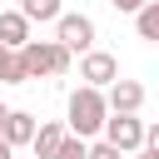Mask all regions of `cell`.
<instances>
[{
    "mask_svg": "<svg viewBox=\"0 0 159 159\" xmlns=\"http://www.w3.org/2000/svg\"><path fill=\"white\" fill-rule=\"evenodd\" d=\"M104 119H109V99H104V89L80 84V89L70 94V104H65V124H70V134H80V139H99V134H104Z\"/></svg>",
    "mask_w": 159,
    "mask_h": 159,
    "instance_id": "6da1fadb",
    "label": "cell"
},
{
    "mask_svg": "<svg viewBox=\"0 0 159 159\" xmlns=\"http://www.w3.org/2000/svg\"><path fill=\"white\" fill-rule=\"evenodd\" d=\"M20 60H25L30 80H45V75H65L70 60H75V50H65L60 40H25L20 45Z\"/></svg>",
    "mask_w": 159,
    "mask_h": 159,
    "instance_id": "7a4b0ae2",
    "label": "cell"
},
{
    "mask_svg": "<svg viewBox=\"0 0 159 159\" xmlns=\"http://www.w3.org/2000/svg\"><path fill=\"white\" fill-rule=\"evenodd\" d=\"M55 40H60L65 50L84 55V50H94V20H89L84 10H70V15L55 20Z\"/></svg>",
    "mask_w": 159,
    "mask_h": 159,
    "instance_id": "3957f363",
    "label": "cell"
},
{
    "mask_svg": "<svg viewBox=\"0 0 159 159\" xmlns=\"http://www.w3.org/2000/svg\"><path fill=\"white\" fill-rule=\"evenodd\" d=\"M119 80V60L109 50H84L80 55V84H94V89H109Z\"/></svg>",
    "mask_w": 159,
    "mask_h": 159,
    "instance_id": "277c9868",
    "label": "cell"
},
{
    "mask_svg": "<svg viewBox=\"0 0 159 159\" xmlns=\"http://www.w3.org/2000/svg\"><path fill=\"white\" fill-rule=\"evenodd\" d=\"M104 139L119 154H134V149H144V119L139 114H109L104 119Z\"/></svg>",
    "mask_w": 159,
    "mask_h": 159,
    "instance_id": "5b68a950",
    "label": "cell"
},
{
    "mask_svg": "<svg viewBox=\"0 0 159 159\" xmlns=\"http://www.w3.org/2000/svg\"><path fill=\"white\" fill-rule=\"evenodd\" d=\"M104 99H109V114H139V104H144V84L119 75V80L104 89Z\"/></svg>",
    "mask_w": 159,
    "mask_h": 159,
    "instance_id": "8992f818",
    "label": "cell"
},
{
    "mask_svg": "<svg viewBox=\"0 0 159 159\" xmlns=\"http://www.w3.org/2000/svg\"><path fill=\"white\" fill-rule=\"evenodd\" d=\"M70 139V124H60V119H45L40 129H35V139H30V149H35V159H60V144Z\"/></svg>",
    "mask_w": 159,
    "mask_h": 159,
    "instance_id": "52a82bcc",
    "label": "cell"
},
{
    "mask_svg": "<svg viewBox=\"0 0 159 159\" xmlns=\"http://www.w3.org/2000/svg\"><path fill=\"white\" fill-rule=\"evenodd\" d=\"M25 40H30V15L25 10H0V45L20 50Z\"/></svg>",
    "mask_w": 159,
    "mask_h": 159,
    "instance_id": "ba28073f",
    "label": "cell"
},
{
    "mask_svg": "<svg viewBox=\"0 0 159 159\" xmlns=\"http://www.w3.org/2000/svg\"><path fill=\"white\" fill-rule=\"evenodd\" d=\"M35 129H40V119H35V114H25V109H10V114H5V129H0V134H5V139H10L15 149H20V144H30V139H35Z\"/></svg>",
    "mask_w": 159,
    "mask_h": 159,
    "instance_id": "9c48e42d",
    "label": "cell"
},
{
    "mask_svg": "<svg viewBox=\"0 0 159 159\" xmlns=\"http://www.w3.org/2000/svg\"><path fill=\"white\" fill-rule=\"evenodd\" d=\"M20 10L30 15V25H55L65 10H60V0H20Z\"/></svg>",
    "mask_w": 159,
    "mask_h": 159,
    "instance_id": "30bf717a",
    "label": "cell"
},
{
    "mask_svg": "<svg viewBox=\"0 0 159 159\" xmlns=\"http://www.w3.org/2000/svg\"><path fill=\"white\" fill-rule=\"evenodd\" d=\"M134 30H139V40H149V45H159V0H149L139 15H134Z\"/></svg>",
    "mask_w": 159,
    "mask_h": 159,
    "instance_id": "8fae6325",
    "label": "cell"
},
{
    "mask_svg": "<svg viewBox=\"0 0 159 159\" xmlns=\"http://www.w3.org/2000/svg\"><path fill=\"white\" fill-rule=\"evenodd\" d=\"M60 159H89V139H80V134H70V139L60 144Z\"/></svg>",
    "mask_w": 159,
    "mask_h": 159,
    "instance_id": "7c38bea8",
    "label": "cell"
},
{
    "mask_svg": "<svg viewBox=\"0 0 159 159\" xmlns=\"http://www.w3.org/2000/svg\"><path fill=\"white\" fill-rule=\"evenodd\" d=\"M89 159H124V154H119V149L99 134V139H89Z\"/></svg>",
    "mask_w": 159,
    "mask_h": 159,
    "instance_id": "4fadbf2b",
    "label": "cell"
},
{
    "mask_svg": "<svg viewBox=\"0 0 159 159\" xmlns=\"http://www.w3.org/2000/svg\"><path fill=\"white\" fill-rule=\"evenodd\" d=\"M109 5H114V10H119V15H139V10H144V5H149V0H109Z\"/></svg>",
    "mask_w": 159,
    "mask_h": 159,
    "instance_id": "5bb4252c",
    "label": "cell"
},
{
    "mask_svg": "<svg viewBox=\"0 0 159 159\" xmlns=\"http://www.w3.org/2000/svg\"><path fill=\"white\" fill-rule=\"evenodd\" d=\"M144 149H154V154H159V124H144Z\"/></svg>",
    "mask_w": 159,
    "mask_h": 159,
    "instance_id": "9a60e30c",
    "label": "cell"
},
{
    "mask_svg": "<svg viewBox=\"0 0 159 159\" xmlns=\"http://www.w3.org/2000/svg\"><path fill=\"white\" fill-rule=\"evenodd\" d=\"M0 159H15V144H10L5 134H0Z\"/></svg>",
    "mask_w": 159,
    "mask_h": 159,
    "instance_id": "2e32d148",
    "label": "cell"
},
{
    "mask_svg": "<svg viewBox=\"0 0 159 159\" xmlns=\"http://www.w3.org/2000/svg\"><path fill=\"white\" fill-rule=\"evenodd\" d=\"M10 55H15V50H10V45H0V75H5V65H10Z\"/></svg>",
    "mask_w": 159,
    "mask_h": 159,
    "instance_id": "e0dca14e",
    "label": "cell"
},
{
    "mask_svg": "<svg viewBox=\"0 0 159 159\" xmlns=\"http://www.w3.org/2000/svg\"><path fill=\"white\" fill-rule=\"evenodd\" d=\"M124 159H159L154 149H134V154H124Z\"/></svg>",
    "mask_w": 159,
    "mask_h": 159,
    "instance_id": "ac0fdd59",
    "label": "cell"
},
{
    "mask_svg": "<svg viewBox=\"0 0 159 159\" xmlns=\"http://www.w3.org/2000/svg\"><path fill=\"white\" fill-rule=\"evenodd\" d=\"M5 114H10V104H5V99H0V129H5Z\"/></svg>",
    "mask_w": 159,
    "mask_h": 159,
    "instance_id": "d6986e66",
    "label": "cell"
}]
</instances>
